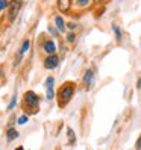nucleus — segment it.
Segmentation results:
<instances>
[{"label":"nucleus","mask_w":141,"mask_h":150,"mask_svg":"<svg viewBox=\"0 0 141 150\" xmlns=\"http://www.w3.org/2000/svg\"><path fill=\"white\" fill-rule=\"evenodd\" d=\"M53 85H55V79L52 76H49L46 79V96H47V100H53V97H55Z\"/></svg>","instance_id":"4"},{"label":"nucleus","mask_w":141,"mask_h":150,"mask_svg":"<svg viewBox=\"0 0 141 150\" xmlns=\"http://www.w3.org/2000/svg\"><path fill=\"white\" fill-rule=\"evenodd\" d=\"M21 0H12L11 5L8 6V20L9 21H14L15 20V17L18 15L20 12V8H21Z\"/></svg>","instance_id":"3"},{"label":"nucleus","mask_w":141,"mask_h":150,"mask_svg":"<svg viewBox=\"0 0 141 150\" xmlns=\"http://www.w3.org/2000/svg\"><path fill=\"white\" fill-rule=\"evenodd\" d=\"M18 125H26L28 123V115H21V117H18Z\"/></svg>","instance_id":"15"},{"label":"nucleus","mask_w":141,"mask_h":150,"mask_svg":"<svg viewBox=\"0 0 141 150\" xmlns=\"http://www.w3.org/2000/svg\"><path fill=\"white\" fill-rule=\"evenodd\" d=\"M55 26H56L58 32H61V33L65 32V23H64V18H62V17H59V15L55 17Z\"/></svg>","instance_id":"8"},{"label":"nucleus","mask_w":141,"mask_h":150,"mask_svg":"<svg viewBox=\"0 0 141 150\" xmlns=\"http://www.w3.org/2000/svg\"><path fill=\"white\" fill-rule=\"evenodd\" d=\"M21 58H23V53H20V52H18V53H17V56H15V62H14V65H15V67L18 65V64H20Z\"/></svg>","instance_id":"16"},{"label":"nucleus","mask_w":141,"mask_h":150,"mask_svg":"<svg viewBox=\"0 0 141 150\" xmlns=\"http://www.w3.org/2000/svg\"><path fill=\"white\" fill-rule=\"evenodd\" d=\"M74 40H76V35H74L73 32H70V33L67 35V41H68V42H73Z\"/></svg>","instance_id":"18"},{"label":"nucleus","mask_w":141,"mask_h":150,"mask_svg":"<svg viewBox=\"0 0 141 150\" xmlns=\"http://www.w3.org/2000/svg\"><path fill=\"white\" fill-rule=\"evenodd\" d=\"M29 47H30V41H29V40H24V41H23V44H21V47H20V50H18V52H20V53H23V55H24V53H26V52H28V50H29Z\"/></svg>","instance_id":"12"},{"label":"nucleus","mask_w":141,"mask_h":150,"mask_svg":"<svg viewBox=\"0 0 141 150\" xmlns=\"http://www.w3.org/2000/svg\"><path fill=\"white\" fill-rule=\"evenodd\" d=\"M96 3H102V2H105V0H94Z\"/></svg>","instance_id":"24"},{"label":"nucleus","mask_w":141,"mask_h":150,"mask_svg":"<svg viewBox=\"0 0 141 150\" xmlns=\"http://www.w3.org/2000/svg\"><path fill=\"white\" fill-rule=\"evenodd\" d=\"M140 149H141V135H140V138L137 141V150H140Z\"/></svg>","instance_id":"21"},{"label":"nucleus","mask_w":141,"mask_h":150,"mask_svg":"<svg viewBox=\"0 0 141 150\" xmlns=\"http://www.w3.org/2000/svg\"><path fill=\"white\" fill-rule=\"evenodd\" d=\"M44 50H46L49 55H53L56 52V44L53 41H46L44 42Z\"/></svg>","instance_id":"9"},{"label":"nucleus","mask_w":141,"mask_h":150,"mask_svg":"<svg viewBox=\"0 0 141 150\" xmlns=\"http://www.w3.org/2000/svg\"><path fill=\"white\" fill-rule=\"evenodd\" d=\"M70 8H72V0H58V9L62 14H67Z\"/></svg>","instance_id":"6"},{"label":"nucleus","mask_w":141,"mask_h":150,"mask_svg":"<svg viewBox=\"0 0 141 150\" xmlns=\"http://www.w3.org/2000/svg\"><path fill=\"white\" fill-rule=\"evenodd\" d=\"M8 8V3H6V0H0V12L2 11H5Z\"/></svg>","instance_id":"19"},{"label":"nucleus","mask_w":141,"mask_h":150,"mask_svg":"<svg viewBox=\"0 0 141 150\" xmlns=\"http://www.w3.org/2000/svg\"><path fill=\"white\" fill-rule=\"evenodd\" d=\"M137 88H138V90H140V88H141V79H138V83H137Z\"/></svg>","instance_id":"23"},{"label":"nucleus","mask_w":141,"mask_h":150,"mask_svg":"<svg viewBox=\"0 0 141 150\" xmlns=\"http://www.w3.org/2000/svg\"><path fill=\"white\" fill-rule=\"evenodd\" d=\"M23 103H24V108L30 109V112H38V105H40V99H38V96L35 94L33 91H28V93L24 94Z\"/></svg>","instance_id":"2"},{"label":"nucleus","mask_w":141,"mask_h":150,"mask_svg":"<svg viewBox=\"0 0 141 150\" xmlns=\"http://www.w3.org/2000/svg\"><path fill=\"white\" fill-rule=\"evenodd\" d=\"M67 135H68V143H70V144H74V143H76V135H74V132H73L72 127L67 129Z\"/></svg>","instance_id":"11"},{"label":"nucleus","mask_w":141,"mask_h":150,"mask_svg":"<svg viewBox=\"0 0 141 150\" xmlns=\"http://www.w3.org/2000/svg\"><path fill=\"white\" fill-rule=\"evenodd\" d=\"M6 138L9 139V141H12V139H15V138H18V132H17L14 127H9V129H8V132H6Z\"/></svg>","instance_id":"10"},{"label":"nucleus","mask_w":141,"mask_h":150,"mask_svg":"<svg viewBox=\"0 0 141 150\" xmlns=\"http://www.w3.org/2000/svg\"><path fill=\"white\" fill-rule=\"evenodd\" d=\"M15 103H17V96H12V99H11V102H9V106H8V111L14 109V108H15Z\"/></svg>","instance_id":"14"},{"label":"nucleus","mask_w":141,"mask_h":150,"mask_svg":"<svg viewBox=\"0 0 141 150\" xmlns=\"http://www.w3.org/2000/svg\"><path fill=\"white\" fill-rule=\"evenodd\" d=\"M93 81H94V71L90 68V70H86L85 74H84V83L90 88V86L93 85Z\"/></svg>","instance_id":"7"},{"label":"nucleus","mask_w":141,"mask_h":150,"mask_svg":"<svg viewBox=\"0 0 141 150\" xmlns=\"http://www.w3.org/2000/svg\"><path fill=\"white\" fill-rule=\"evenodd\" d=\"M49 30L52 32V35H53V37H59V32H58V30H55L53 28H49Z\"/></svg>","instance_id":"20"},{"label":"nucleus","mask_w":141,"mask_h":150,"mask_svg":"<svg viewBox=\"0 0 141 150\" xmlns=\"http://www.w3.org/2000/svg\"><path fill=\"white\" fill-rule=\"evenodd\" d=\"M15 150H24V149H23V146H20V147H17Z\"/></svg>","instance_id":"25"},{"label":"nucleus","mask_w":141,"mask_h":150,"mask_svg":"<svg viewBox=\"0 0 141 150\" xmlns=\"http://www.w3.org/2000/svg\"><path fill=\"white\" fill-rule=\"evenodd\" d=\"M58 65H59V58H58L55 53L50 55V56H47L46 59H44V67H46L47 70H55Z\"/></svg>","instance_id":"5"},{"label":"nucleus","mask_w":141,"mask_h":150,"mask_svg":"<svg viewBox=\"0 0 141 150\" xmlns=\"http://www.w3.org/2000/svg\"><path fill=\"white\" fill-rule=\"evenodd\" d=\"M74 94V83L73 82H67L62 86L59 88V94H58V99H59V105L64 106L65 103H68L72 100V97Z\"/></svg>","instance_id":"1"},{"label":"nucleus","mask_w":141,"mask_h":150,"mask_svg":"<svg viewBox=\"0 0 141 150\" xmlns=\"http://www.w3.org/2000/svg\"><path fill=\"white\" fill-rule=\"evenodd\" d=\"M91 0H76V3H77V6H86L88 3H90Z\"/></svg>","instance_id":"17"},{"label":"nucleus","mask_w":141,"mask_h":150,"mask_svg":"<svg viewBox=\"0 0 141 150\" xmlns=\"http://www.w3.org/2000/svg\"><path fill=\"white\" fill-rule=\"evenodd\" d=\"M112 29H114V32H115V38L120 41L121 40V30H120V28L117 24H112Z\"/></svg>","instance_id":"13"},{"label":"nucleus","mask_w":141,"mask_h":150,"mask_svg":"<svg viewBox=\"0 0 141 150\" xmlns=\"http://www.w3.org/2000/svg\"><path fill=\"white\" fill-rule=\"evenodd\" d=\"M68 28H70V29H74L76 24H74V23H68Z\"/></svg>","instance_id":"22"}]
</instances>
